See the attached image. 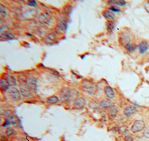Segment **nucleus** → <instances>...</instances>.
Listing matches in <instances>:
<instances>
[{"instance_id": "obj_7", "label": "nucleus", "mask_w": 149, "mask_h": 141, "mask_svg": "<svg viewBox=\"0 0 149 141\" xmlns=\"http://www.w3.org/2000/svg\"><path fill=\"white\" fill-rule=\"evenodd\" d=\"M9 96L13 101H17L21 100V92L16 87H12L9 91Z\"/></svg>"}, {"instance_id": "obj_12", "label": "nucleus", "mask_w": 149, "mask_h": 141, "mask_svg": "<svg viewBox=\"0 0 149 141\" xmlns=\"http://www.w3.org/2000/svg\"><path fill=\"white\" fill-rule=\"evenodd\" d=\"M102 15L105 18L110 20H113L116 17L115 14L111 11H108V10L104 11L102 12Z\"/></svg>"}, {"instance_id": "obj_24", "label": "nucleus", "mask_w": 149, "mask_h": 141, "mask_svg": "<svg viewBox=\"0 0 149 141\" xmlns=\"http://www.w3.org/2000/svg\"><path fill=\"white\" fill-rule=\"evenodd\" d=\"M6 13H7V10L5 8V6L1 4L0 5V14H1V16L3 17H5L6 15Z\"/></svg>"}, {"instance_id": "obj_11", "label": "nucleus", "mask_w": 149, "mask_h": 141, "mask_svg": "<svg viewBox=\"0 0 149 141\" xmlns=\"http://www.w3.org/2000/svg\"><path fill=\"white\" fill-rule=\"evenodd\" d=\"M3 79L6 81V82L8 83L10 86H15L17 82H16V79L15 78V77L8 75H5V77Z\"/></svg>"}, {"instance_id": "obj_22", "label": "nucleus", "mask_w": 149, "mask_h": 141, "mask_svg": "<svg viewBox=\"0 0 149 141\" xmlns=\"http://www.w3.org/2000/svg\"><path fill=\"white\" fill-rule=\"evenodd\" d=\"M125 48L127 51H129L130 52H133L135 50H136V49L137 48V46L136 45L129 43L125 45Z\"/></svg>"}, {"instance_id": "obj_3", "label": "nucleus", "mask_w": 149, "mask_h": 141, "mask_svg": "<svg viewBox=\"0 0 149 141\" xmlns=\"http://www.w3.org/2000/svg\"><path fill=\"white\" fill-rule=\"evenodd\" d=\"M52 16L51 14L48 12H44L42 13L41 15L39 16L38 20L40 23L44 25H49L51 24L52 22Z\"/></svg>"}, {"instance_id": "obj_31", "label": "nucleus", "mask_w": 149, "mask_h": 141, "mask_svg": "<svg viewBox=\"0 0 149 141\" xmlns=\"http://www.w3.org/2000/svg\"><path fill=\"white\" fill-rule=\"evenodd\" d=\"M125 141H133V138L130 136H127L125 138Z\"/></svg>"}, {"instance_id": "obj_13", "label": "nucleus", "mask_w": 149, "mask_h": 141, "mask_svg": "<svg viewBox=\"0 0 149 141\" xmlns=\"http://www.w3.org/2000/svg\"><path fill=\"white\" fill-rule=\"evenodd\" d=\"M105 93L106 96L109 98H112L115 96L114 91L109 86H106L105 88Z\"/></svg>"}, {"instance_id": "obj_2", "label": "nucleus", "mask_w": 149, "mask_h": 141, "mask_svg": "<svg viewBox=\"0 0 149 141\" xmlns=\"http://www.w3.org/2000/svg\"><path fill=\"white\" fill-rule=\"evenodd\" d=\"M81 89L84 91L89 94H93L95 90L94 84L87 80H83L81 84Z\"/></svg>"}, {"instance_id": "obj_26", "label": "nucleus", "mask_w": 149, "mask_h": 141, "mask_svg": "<svg viewBox=\"0 0 149 141\" xmlns=\"http://www.w3.org/2000/svg\"><path fill=\"white\" fill-rule=\"evenodd\" d=\"M46 39H47L48 41L49 42H51V41H53L55 39V37H54V35L51 34H48L47 35V37H46Z\"/></svg>"}, {"instance_id": "obj_5", "label": "nucleus", "mask_w": 149, "mask_h": 141, "mask_svg": "<svg viewBox=\"0 0 149 141\" xmlns=\"http://www.w3.org/2000/svg\"><path fill=\"white\" fill-rule=\"evenodd\" d=\"M20 89L21 94H22L23 96L25 97H29L31 96L32 93L33 92L31 91L29 87L27 86L25 80L23 81L22 82H20Z\"/></svg>"}, {"instance_id": "obj_19", "label": "nucleus", "mask_w": 149, "mask_h": 141, "mask_svg": "<svg viewBox=\"0 0 149 141\" xmlns=\"http://www.w3.org/2000/svg\"><path fill=\"white\" fill-rule=\"evenodd\" d=\"M0 37L3 39H13L15 38V35L9 31H4L0 35Z\"/></svg>"}, {"instance_id": "obj_21", "label": "nucleus", "mask_w": 149, "mask_h": 141, "mask_svg": "<svg viewBox=\"0 0 149 141\" xmlns=\"http://www.w3.org/2000/svg\"><path fill=\"white\" fill-rule=\"evenodd\" d=\"M129 132V128L127 126H122L119 128V132L123 136L126 135Z\"/></svg>"}, {"instance_id": "obj_20", "label": "nucleus", "mask_w": 149, "mask_h": 141, "mask_svg": "<svg viewBox=\"0 0 149 141\" xmlns=\"http://www.w3.org/2000/svg\"><path fill=\"white\" fill-rule=\"evenodd\" d=\"M48 103L50 104H55L58 103L59 99L58 97L56 96H52L51 97H49L47 99Z\"/></svg>"}, {"instance_id": "obj_8", "label": "nucleus", "mask_w": 149, "mask_h": 141, "mask_svg": "<svg viewBox=\"0 0 149 141\" xmlns=\"http://www.w3.org/2000/svg\"><path fill=\"white\" fill-rule=\"evenodd\" d=\"M86 101L84 98L82 97L76 98L73 102V108L75 109H81L85 107Z\"/></svg>"}, {"instance_id": "obj_4", "label": "nucleus", "mask_w": 149, "mask_h": 141, "mask_svg": "<svg viewBox=\"0 0 149 141\" xmlns=\"http://www.w3.org/2000/svg\"><path fill=\"white\" fill-rule=\"evenodd\" d=\"M27 86L29 87L32 92H34L37 89V79L35 77L30 76L25 80Z\"/></svg>"}, {"instance_id": "obj_17", "label": "nucleus", "mask_w": 149, "mask_h": 141, "mask_svg": "<svg viewBox=\"0 0 149 141\" xmlns=\"http://www.w3.org/2000/svg\"><path fill=\"white\" fill-rule=\"evenodd\" d=\"M0 84H1V89L2 91H6L9 89L10 87L9 84L3 78L1 79V83H0Z\"/></svg>"}, {"instance_id": "obj_14", "label": "nucleus", "mask_w": 149, "mask_h": 141, "mask_svg": "<svg viewBox=\"0 0 149 141\" xmlns=\"http://www.w3.org/2000/svg\"><path fill=\"white\" fill-rule=\"evenodd\" d=\"M139 52L141 54L144 53L147 51L148 49V45L146 41H142L139 45Z\"/></svg>"}, {"instance_id": "obj_28", "label": "nucleus", "mask_w": 149, "mask_h": 141, "mask_svg": "<svg viewBox=\"0 0 149 141\" xmlns=\"http://www.w3.org/2000/svg\"><path fill=\"white\" fill-rule=\"evenodd\" d=\"M144 136L145 138L149 139V126L145 130L144 133Z\"/></svg>"}, {"instance_id": "obj_30", "label": "nucleus", "mask_w": 149, "mask_h": 141, "mask_svg": "<svg viewBox=\"0 0 149 141\" xmlns=\"http://www.w3.org/2000/svg\"><path fill=\"white\" fill-rule=\"evenodd\" d=\"M109 10H111V11H113V12H120V10L118 9V8H116L115 6H112V8H110Z\"/></svg>"}, {"instance_id": "obj_9", "label": "nucleus", "mask_w": 149, "mask_h": 141, "mask_svg": "<svg viewBox=\"0 0 149 141\" xmlns=\"http://www.w3.org/2000/svg\"><path fill=\"white\" fill-rule=\"evenodd\" d=\"M131 40V37L130 35L126 32H122L120 34V41L121 43L123 44H125V45L127 44L130 43Z\"/></svg>"}, {"instance_id": "obj_10", "label": "nucleus", "mask_w": 149, "mask_h": 141, "mask_svg": "<svg viewBox=\"0 0 149 141\" xmlns=\"http://www.w3.org/2000/svg\"><path fill=\"white\" fill-rule=\"evenodd\" d=\"M136 110H137V109L135 107V106L130 105L125 109L123 112L125 115L130 117V116L132 115L136 111Z\"/></svg>"}, {"instance_id": "obj_29", "label": "nucleus", "mask_w": 149, "mask_h": 141, "mask_svg": "<svg viewBox=\"0 0 149 141\" xmlns=\"http://www.w3.org/2000/svg\"><path fill=\"white\" fill-rule=\"evenodd\" d=\"M98 104L96 102H91V104H90V107L92 108H97L98 107Z\"/></svg>"}, {"instance_id": "obj_18", "label": "nucleus", "mask_w": 149, "mask_h": 141, "mask_svg": "<svg viewBox=\"0 0 149 141\" xmlns=\"http://www.w3.org/2000/svg\"><path fill=\"white\" fill-rule=\"evenodd\" d=\"M99 105H100V107L102 108H108L109 109L112 106V104H111V102L109 100L105 99V100H102L101 102Z\"/></svg>"}, {"instance_id": "obj_25", "label": "nucleus", "mask_w": 149, "mask_h": 141, "mask_svg": "<svg viewBox=\"0 0 149 141\" xmlns=\"http://www.w3.org/2000/svg\"><path fill=\"white\" fill-rule=\"evenodd\" d=\"M6 134L8 136L11 137V136H12L15 135V130L11 128H8V129H7L6 131Z\"/></svg>"}, {"instance_id": "obj_6", "label": "nucleus", "mask_w": 149, "mask_h": 141, "mask_svg": "<svg viewBox=\"0 0 149 141\" xmlns=\"http://www.w3.org/2000/svg\"><path fill=\"white\" fill-rule=\"evenodd\" d=\"M145 123L143 121L137 120L133 123L132 126H131V131L133 133L140 132L143 130L145 128Z\"/></svg>"}, {"instance_id": "obj_27", "label": "nucleus", "mask_w": 149, "mask_h": 141, "mask_svg": "<svg viewBox=\"0 0 149 141\" xmlns=\"http://www.w3.org/2000/svg\"><path fill=\"white\" fill-rule=\"evenodd\" d=\"M115 3L117 5H118V6H122L126 5V2L125 1H123V0H120V1H115Z\"/></svg>"}, {"instance_id": "obj_16", "label": "nucleus", "mask_w": 149, "mask_h": 141, "mask_svg": "<svg viewBox=\"0 0 149 141\" xmlns=\"http://www.w3.org/2000/svg\"><path fill=\"white\" fill-rule=\"evenodd\" d=\"M58 25L62 30H65L67 27V22L66 20L64 19H59L58 21Z\"/></svg>"}, {"instance_id": "obj_32", "label": "nucleus", "mask_w": 149, "mask_h": 141, "mask_svg": "<svg viewBox=\"0 0 149 141\" xmlns=\"http://www.w3.org/2000/svg\"><path fill=\"white\" fill-rule=\"evenodd\" d=\"M28 5L30 6H35L36 5V2L35 1H30L28 2Z\"/></svg>"}, {"instance_id": "obj_15", "label": "nucleus", "mask_w": 149, "mask_h": 141, "mask_svg": "<svg viewBox=\"0 0 149 141\" xmlns=\"http://www.w3.org/2000/svg\"><path fill=\"white\" fill-rule=\"evenodd\" d=\"M118 112V109L115 106H111L109 108V114L112 118H115Z\"/></svg>"}, {"instance_id": "obj_23", "label": "nucleus", "mask_w": 149, "mask_h": 141, "mask_svg": "<svg viewBox=\"0 0 149 141\" xmlns=\"http://www.w3.org/2000/svg\"><path fill=\"white\" fill-rule=\"evenodd\" d=\"M115 23L112 21H108L107 23V30L109 32H112V30L114 29Z\"/></svg>"}, {"instance_id": "obj_1", "label": "nucleus", "mask_w": 149, "mask_h": 141, "mask_svg": "<svg viewBox=\"0 0 149 141\" xmlns=\"http://www.w3.org/2000/svg\"><path fill=\"white\" fill-rule=\"evenodd\" d=\"M78 96V92L75 90H71L69 88L64 87L60 92V100L63 103L73 99Z\"/></svg>"}]
</instances>
